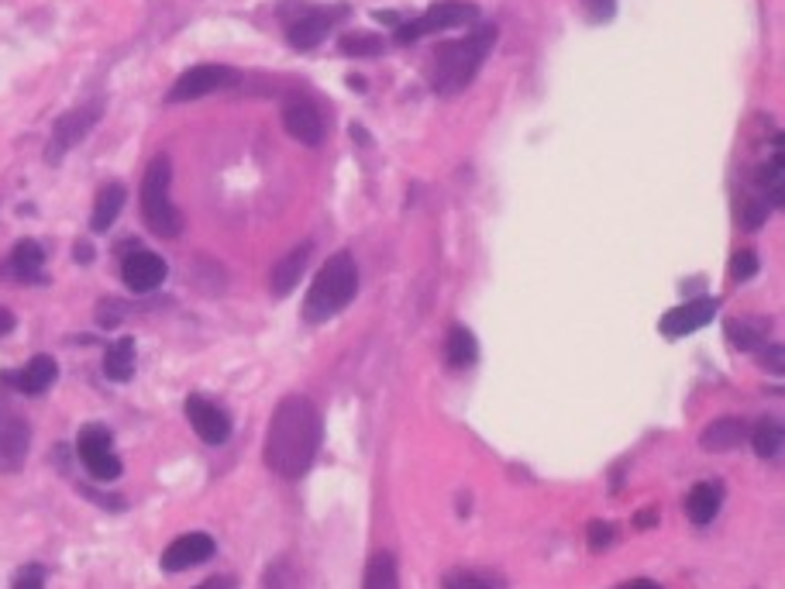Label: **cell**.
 Here are the masks:
<instances>
[{
    "label": "cell",
    "instance_id": "7",
    "mask_svg": "<svg viewBox=\"0 0 785 589\" xmlns=\"http://www.w3.org/2000/svg\"><path fill=\"white\" fill-rule=\"evenodd\" d=\"M76 452H80V462L87 465V472L100 483H114L121 476V459L114 452V438L104 424H87L76 438Z\"/></svg>",
    "mask_w": 785,
    "mask_h": 589
},
{
    "label": "cell",
    "instance_id": "30",
    "mask_svg": "<svg viewBox=\"0 0 785 589\" xmlns=\"http://www.w3.org/2000/svg\"><path fill=\"white\" fill-rule=\"evenodd\" d=\"M586 538H589V548H593V552H606L610 545H617V527L606 524V521H593L586 531Z\"/></svg>",
    "mask_w": 785,
    "mask_h": 589
},
{
    "label": "cell",
    "instance_id": "20",
    "mask_svg": "<svg viewBox=\"0 0 785 589\" xmlns=\"http://www.w3.org/2000/svg\"><path fill=\"white\" fill-rule=\"evenodd\" d=\"M307 259H310V245H300V248H293V252L286 255V259L276 262V269H272V279H269V286H272V293H276V297H286V293H290L293 286L300 283Z\"/></svg>",
    "mask_w": 785,
    "mask_h": 589
},
{
    "label": "cell",
    "instance_id": "18",
    "mask_svg": "<svg viewBox=\"0 0 785 589\" xmlns=\"http://www.w3.org/2000/svg\"><path fill=\"white\" fill-rule=\"evenodd\" d=\"M720 503H724V483H696L686 496V514L693 524H710L720 514Z\"/></svg>",
    "mask_w": 785,
    "mask_h": 589
},
{
    "label": "cell",
    "instance_id": "31",
    "mask_svg": "<svg viewBox=\"0 0 785 589\" xmlns=\"http://www.w3.org/2000/svg\"><path fill=\"white\" fill-rule=\"evenodd\" d=\"M761 269L758 255L751 252V248H744V252H737L734 259H730V276L737 279V283H744V279H751Z\"/></svg>",
    "mask_w": 785,
    "mask_h": 589
},
{
    "label": "cell",
    "instance_id": "1",
    "mask_svg": "<svg viewBox=\"0 0 785 589\" xmlns=\"http://www.w3.org/2000/svg\"><path fill=\"white\" fill-rule=\"evenodd\" d=\"M321 414L307 397H286L276 407L266 434V465L283 479H300L321 448Z\"/></svg>",
    "mask_w": 785,
    "mask_h": 589
},
{
    "label": "cell",
    "instance_id": "25",
    "mask_svg": "<svg viewBox=\"0 0 785 589\" xmlns=\"http://www.w3.org/2000/svg\"><path fill=\"white\" fill-rule=\"evenodd\" d=\"M748 441L755 445L758 459H779L782 452V424L775 421V417H765V421H758V428L748 434Z\"/></svg>",
    "mask_w": 785,
    "mask_h": 589
},
{
    "label": "cell",
    "instance_id": "37",
    "mask_svg": "<svg viewBox=\"0 0 785 589\" xmlns=\"http://www.w3.org/2000/svg\"><path fill=\"white\" fill-rule=\"evenodd\" d=\"M14 324H18V321H14V314H11V310H7V307H0V335H11V331H14Z\"/></svg>",
    "mask_w": 785,
    "mask_h": 589
},
{
    "label": "cell",
    "instance_id": "5",
    "mask_svg": "<svg viewBox=\"0 0 785 589\" xmlns=\"http://www.w3.org/2000/svg\"><path fill=\"white\" fill-rule=\"evenodd\" d=\"M472 21H479V7L472 4V0H438V4H431L421 18L407 21V25L396 28L393 42L396 45H407V42H421L427 35H438V31H448V28H462V25H472Z\"/></svg>",
    "mask_w": 785,
    "mask_h": 589
},
{
    "label": "cell",
    "instance_id": "27",
    "mask_svg": "<svg viewBox=\"0 0 785 589\" xmlns=\"http://www.w3.org/2000/svg\"><path fill=\"white\" fill-rule=\"evenodd\" d=\"M500 576H493V572H476V569H455L448 572L445 579H441V589H503Z\"/></svg>",
    "mask_w": 785,
    "mask_h": 589
},
{
    "label": "cell",
    "instance_id": "36",
    "mask_svg": "<svg viewBox=\"0 0 785 589\" xmlns=\"http://www.w3.org/2000/svg\"><path fill=\"white\" fill-rule=\"evenodd\" d=\"M637 527H651V524H658V507H648V510H641V514H637V521H634Z\"/></svg>",
    "mask_w": 785,
    "mask_h": 589
},
{
    "label": "cell",
    "instance_id": "6",
    "mask_svg": "<svg viewBox=\"0 0 785 589\" xmlns=\"http://www.w3.org/2000/svg\"><path fill=\"white\" fill-rule=\"evenodd\" d=\"M100 118H104V104H100V100H90V104H80V107H73V111L62 114V118L52 124V138H49V145H45V162H52V166L62 162V155L69 149H76Z\"/></svg>",
    "mask_w": 785,
    "mask_h": 589
},
{
    "label": "cell",
    "instance_id": "35",
    "mask_svg": "<svg viewBox=\"0 0 785 589\" xmlns=\"http://www.w3.org/2000/svg\"><path fill=\"white\" fill-rule=\"evenodd\" d=\"M582 7H586V14L596 25H606L617 14V0H582Z\"/></svg>",
    "mask_w": 785,
    "mask_h": 589
},
{
    "label": "cell",
    "instance_id": "10",
    "mask_svg": "<svg viewBox=\"0 0 785 589\" xmlns=\"http://www.w3.org/2000/svg\"><path fill=\"white\" fill-rule=\"evenodd\" d=\"M166 276H169L166 262H162L155 252H145V248L131 252L128 259L121 262V279H124V286H128L131 293L159 290V286L166 283Z\"/></svg>",
    "mask_w": 785,
    "mask_h": 589
},
{
    "label": "cell",
    "instance_id": "41",
    "mask_svg": "<svg viewBox=\"0 0 785 589\" xmlns=\"http://www.w3.org/2000/svg\"><path fill=\"white\" fill-rule=\"evenodd\" d=\"M93 259V248L90 245H76V262H90Z\"/></svg>",
    "mask_w": 785,
    "mask_h": 589
},
{
    "label": "cell",
    "instance_id": "22",
    "mask_svg": "<svg viewBox=\"0 0 785 589\" xmlns=\"http://www.w3.org/2000/svg\"><path fill=\"white\" fill-rule=\"evenodd\" d=\"M445 359L452 369H469L472 362L479 359V341L472 335L469 328H462V324H455L452 331H448L445 338Z\"/></svg>",
    "mask_w": 785,
    "mask_h": 589
},
{
    "label": "cell",
    "instance_id": "19",
    "mask_svg": "<svg viewBox=\"0 0 785 589\" xmlns=\"http://www.w3.org/2000/svg\"><path fill=\"white\" fill-rule=\"evenodd\" d=\"M755 183L761 190V200H765L768 207L785 204V152L782 149L775 152L772 159H765V166L758 169Z\"/></svg>",
    "mask_w": 785,
    "mask_h": 589
},
{
    "label": "cell",
    "instance_id": "26",
    "mask_svg": "<svg viewBox=\"0 0 785 589\" xmlns=\"http://www.w3.org/2000/svg\"><path fill=\"white\" fill-rule=\"evenodd\" d=\"M362 589H400V572H396V558L390 552H379L372 558Z\"/></svg>",
    "mask_w": 785,
    "mask_h": 589
},
{
    "label": "cell",
    "instance_id": "16",
    "mask_svg": "<svg viewBox=\"0 0 785 589\" xmlns=\"http://www.w3.org/2000/svg\"><path fill=\"white\" fill-rule=\"evenodd\" d=\"M0 407H4V403H0ZM28 445H31L28 424L21 421V417L7 414V410H0V469L18 472L28 455Z\"/></svg>",
    "mask_w": 785,
    "mask_h": 589
},
{
    "label": "cell",
    "instance_id": "32",
    "mask_svg": "<svg viewBox=\"0 0 785 589\" xmlns=\"http://www.w3.org/2000/svg\"><path fill=\"white\" fill-rule=\"evenodd\" d=\"M765 221H768V204H765V200H748V204L741 207V228L744 231H758Z\"/></svg>",
    "mask_w": 785,
    "mask_h": 589
},
{
    "label": "cell",
    "instance_id": "23",
    "mask_svg": "<svg viewBox=\"0 0 785 589\" xmlns=\"http://www.w3.org/2000/svg\"><path fill=\"white\" fill-rule=\"evenodd\" d=\"M42 266H45V248L38 242L25 238V242L14 245V252H11V273L14 276L25 279V283H38V279H42Z\"/></svg>",
    "mask_w": 785,
    "mask_h": 589
},
{
    "label": "cell",
    "instance_id": "17",
    "mask_svg": "<svg viewBox=\"0 0 785 589\" xmlns=\"http://www.w3.org/2000/svg\"><path fill=\"white\" fill-rule=\"evenodd\" d=\"M751 428L741 421V417H720V421H713L710 428L703 431V438H699V445L706 448V452H734V448H741L744 441H748Z\"/></svg>",
    "mask_w": 785,
    "mask_h": 589
},
{
    "label": "cell",
    "instance_id": "8",
    "mask_svg": "<svg viewBox=\"0 0 785 589\" xmlns=\"http://www.w3.org/2000/svg\"><path fill=\"white\" fill-rule=\"evenodd\" d=\"M231 83H238V73L231 66H214V62H204V66H193L186 69L180 80L173 83V90H169V104H190V100H200L207 97V93L214 90H224L231 87Z\"/></svg>",
    "mask_w": 785,
    "mask_h": 589
},
{
    "label": "cell",
    "instance_id": "21",
    "mask_svg": "<svg viewBox=\"0 0 785 589\" xmlns=\"http://www.w3.org/2000/svg\"><path fill=\"white\" fill-rule=\"evenodd\" d=\"M124 200H128V193H124V186H118V183L104 186V190L97 193V200H93V217H90V228L97 231V235L118 221Z\"/></svg>",
    "mask_w": 785,
    "mask_h": 589
},
{
    "label": "cell",
    "instance_id": "34",
    "mask_svg": "<svg viewBox=\"0 0 785 589\" xmlns=\"http://www.w3.org/2000/svg\"><path fill=\"white\" fill-rule=\"evenodd\" d=\"M11 589H45V569L42 565H25V569H18Z\"/></svg>",
    "mask_w": 785,
    "mask_h": 589
},
{
    "label": "cell",
    "instance_id": "29",
    "mask_svg": "<svg viewBox=\"0 0 785 589\" xmlns=\"http://www.w3.org/2000/svg\"><path fill=\"white\" fill-rule=\"evenodd\" d=\"M262 589H297V576H293L290 562L279 558L266 569V579H262Z\"/></svg>",
    "mask_w": 785,
    "mask_h": 589
},
{
    "label": "cell",
    "instance_id": "9",
    "mask_svg": "<svg viewBox=\"0 0 785 589\" xmlns=\"http://www.w3.org/2000/svg\"><path fill=\"white\" fill-rule=\"evenodd\" d=\"M334 14H341V7H338V11H324V7H300L297 18L286 25V42H290L293 49H300V52L317 49V45L324 42V35L331 31V25H334Z\"/></svg>",
    "mask_w": 785,
    "mask_h": 589
},
{
    "label": "cell",
    "instance_id": "28",
    "mask_svg": "<svg viewBox=\"0 0 785 589\" xmlns=\"http://www.w3.org/2000/svg\"><path fill=\"white\" fill-rule=\"evenodd\" d=\"M338 45L345 56H379L386 49L383 38L372 35V31H348V35H341Z\"/></svg>",
    "mask_w": 785,
    "mask_h": 589
},
{
    "label": "cell",
    "instance_id": "12",
    "mask_svg": "<svg viewBox=\"0 0 785 589\" xmlns=\"http://www.w3.org/2000/svg\"><path fill=\"white\" fill-rule=\"evenodd\" d=\"M56 379H59V366H56L52 355H35L28 366L0 372V383L11 386V390H18V393H25V397H38V393H45Z\"/></svg>",
    "mask_w": 785,
    "mask_h": 589
},
{
    "label": "cell",
    "instance_id": "4",
    "mask_svg": "<svg viewBox=\"0 0 785 589\" xmlns=\"http://www.w3.org/2000/svg\"><path fill=\"white\" fill-rule=\"evenodd\" d=\"M169 183H173V162H169V155H155L142 180V217L152 235L159 238L183 235V214L169 197Z\"/></svg>",
    "mask_w": 785,
    "mask_h": 589
},
{
    "label": "cell",
    "instance_id": "13",
    "mask_svg": "<svg viewBox=\"0 0 785 589\" xmlns=\"http://www.w3.org/2000/svg\"><path fill=\"white\" fill-rule=\"evenodd\" d=\"M717 317V300L713 297H696L689 304L672 307L662 317V335L665 338H682V335H693L703 324H710Z\"/></svg>",
    "mask_w": 785,
    "mask_h": 589
},
{
    "label": "cell",
    "instance_id": "2",
    "mask_svg": "<svg viewBox=\"0 0 785 589\" xmlns=\"http://www.w3.org/2000/svg\"><path fill=\"white\" fill-rule=\"evenodd\" d=\"M496 42V28L483 25L476 28L472 35L458 38V42H448L438 49V59H434V73H431V87L441 97H455L476 80V73L483 69V62L489 59Z\"/></svg>",
    "mask_w": 785,
    "mask_h": 589
},
{
    "label": "cell",
    "instance_id": "14",
    "mask_svg": "<svg viewBox=\"0 0 785 589\" xmlns=\"http://www.w3.org/2000/svg\"><path fill=\"white\" fill-rule=\"evenodd\" d=\"M186 417H190L193 431H197L200 441H207V445H224V441L231 438V417L211 400L190 397L186 400Z\"/></svg>",
    "mask_w": 785,
    "mask_h": 589
},
{
    "label": "cell",
    "instance_id": "24",
    "mask_svg": "<svg viewBox=\"0 0 785 589\" xmlns=\"http://www.w3.org/2000/svg\"><path fill=\"white\" fill-rule=\"evenodd\" d=\"M104 376L114 379V383H128V379L135 376V341L121 338V341H114V345L107 348Z\"/></svg>",
    "mask_w": 785,
    "mask_h": 589
},
{
    "label": "cell",
    "instance_id": "3",
    "mask_svg": "<svg viewBox=\"0 0 785 589\" xmlns=\"http://www.w3.org/2000/svg\"><path fill=\"white\" fill-rule=\"evenodd\" d=\"M359 293V266H355L352 252H334L324 269L317 273L314 286H310L307 300H303V321L307 324H324L334 314H341Z\"/></svg>",
    "mask_w": 785,
    "mask_h": 589
},
{
    "label": "cell",
    "instance_id": "39",
    "mask_svg": "<svg viewBox=\"0 0 785 589\" xmlns=\"http://www.w3.org/2000/svg\"><path fill=\"white\" fill-rule=\"evenodd\" d=\"M768 366L775 372H782V348H768Z\"/></svg>",
    "mask_w": 785,
    "mask_h": 589
},
{
    "label": "cell",
    "instance_id": "40",
    "mask_svg": "<svg viewBox=\"0 0 785 589\" xmlns=\"http://www.w3.org/2000/svg\"><path fill=\"white\" fill-rule=\"evenodd\" d=\"M197 589H235L228 583V579H207V583H200Z\"/></svg>",
    "mask_w": 785,
    "mask_h": 589
},
{
    "label": "cell",
    "instance_id": "38",
    "mask_svg": "<svg viewBox=\"0 0 785 589\" xmlns=\"http://www.w3.org/2000/svg\"><path fill=\"white\" fill-rule=\"evenodd\" d=\"M617 589H662L658 583H651V579H631V583L617 586Z\"/></svg>",
    "mask_w": 785,
    "mask_h": 589
},
{
    "label": "cell",
    "instance_id": "11",
    "mask_svg": "<svg viewBox=\"0 0 785 589\" xmlns=\"http://www.w3.org/2000/svg\"><path fill=\"white\" fill-rule=\"evenodd\" d=\"M217 552L214 538L204 531H193V534H183V538H176L173 545L162 552V569L166 572H183V569H193V565H204L211 562Z\"/></svg>",
    "mask_w": 785,
    "mask_h": 589
},
{
    "label": "cell",
    "instance_id": "15",
    "mask_svg": "<svg viewBox=\"0 0 785 589\" xmlns=\"http://www.w3.org/2000/svg\"><path fill=\"white\" fill-rule=\"evenodd\" d=\"M283 124L300 145H307V149H317V145L324 142V118L310 100H286Z\"/></svg>",
    "mask_w": 785,
    "mask_h": 589
},
{
    "label": "cell",
    "instance_id": "33",
    "mask_svg": "<svg viewBox=\"0 0 785 589\" xmlns=\"http://www.w3.org/2000/svg\"><path fill=\"white\" fill-rule=\"evenodd\" d=\"M727 338L737 341L741 348H758L761 345V331H755L751 324H737V321L727 324Z\"/></svg>",
    "mask_w": 785,
    "mask_h": 589
}]
</instances>
